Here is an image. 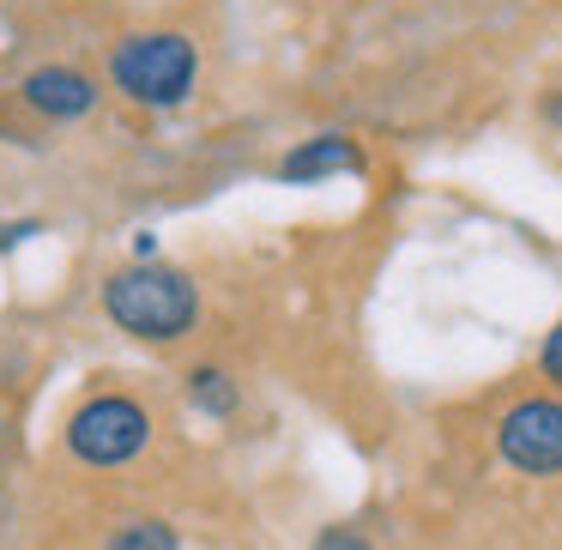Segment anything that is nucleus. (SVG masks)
I'll use <instances>...</instances> for the list:
<instances>
[{
	"label": "nucleus",
	"mask_w": 562,
	"mask_h": 550,
	"mask_svg": "<svg viewBox=\"0 0 562 550\" xmlns=\"http://www.w3.org/2000/svg\"><path fill=\"white\" fill-rule=\"evenodd\" d=\"M544 122L562 127V91H550V98H544Z\"/></svg>",
	"instance_id": "f8f14e48"
},
{
	"label": "nucleus",
	"mask_w": 562,
	"mask_h": 550,
	"mask_svg": "<svg viewBox=\"0 0 562 550\" xmlns=\"http://www.w3.org/2000/svg\"><path fill=\"white\" fill-rule=\"evenodd\" d=\"M110 550H182V538H176V526L170 520H127L122 532L110 538Z\"/></svg>",
	"instance_id": "6e6552de"
},
{
	"label": "nucleus",
	"mask_w": 562,
	"mask_h": 550,
	"mask_svg": "<svg viewBox=\"0 0 562 550\" xmlns=\"http://www.w3.org/2000/svg\"><path fill=\"white\" fill-rule=\"evenodd\" d=\"M351 170H363V146L351 134H315L279 158V182H291V188L327 182V176H351Z\"/></svg>",
	"instance_id": "423d86ee"
},
{
	"label": "nucleus",
	"mask_w": 562,
	"mask_h": 550,
	"mask_svg": "<svg viewBox=\"0 0 562 550\" xmlns=\"http://www.w3.org/2000/svg\"><path fill=\"white\" fill-rule=\"evenodd\" d=\"M103 315L122 333L151 345H170L182 333H194L200 321V291L182 267H164V260H134V267L110 272L103 279Z\"/></svg>",
	"instance_id": "f257e3e1"
},
{
	"label": "nucleus",
	"mask_w": 562,
	"mask_h": 550,
	"mask_svg": "<svg viewBox=\"0 0 562 550\" xmlns=\"http://www.w3.org/2000/svg\"><path fill=\"white\" fill-rule=\"evenodd\" d=\"M19 98L49 122H79V115L98 110V79L79 74V67H37V74H25Z\"/></svg>",
	"instance_id": "39448f33"
},
{
	"label": "nucleus",
	"mask_w": 562,
	"mask_h": 550,
	"mask_svg": "<svg viewBox=\"0 0 562 550\" xmlns=\"http://www.w3.org/2000/svg\"><path fill=\"white\" fill-rule=\"evenodd\" d=\"M110 86L139 110H176L200 86V43L188 31H134L110 49Z\"/></svg>",
	"instance_id": "f03ea898"
},
{
	"label": "nucleus",
	"mask_w": 562,
	"mask_h": 550,
	"mask_svg": "<svg viewBox=\"0 0 562 550\" xmlns=\"http://www.w3.org/2000/svg\"><path fill=\"white\" fill-rule=\"evenodd\" d=\"M315 550H375V545H369L357 526H327V532L315 538Z\"/></svg>",
	"instance_id": "9d476101"
},
{
	"label": "nucleus",
	"mask_w": 562,
	"mask_h": 550,
	"mask_svg": "<svg viewBox=\"0 0 562 550\" xmlns=\"http://www.w3.org/2000/svg\"><path fill=\"white\" fill-rule=\"evenodd\" d=\"M25 236H37V224H0V248H7V243H25Z\"/></svg>",
	"instance_id": "9b49d317"
},
{
	"label": "nucleus",
	"mask_w": 562,
	"mask_h": 550,
	"mask_svg": "<svg viewBox=\"0 0 562 550\" xmlns=\"http://www.w3.org/2000/svg\"><path fill=\"white\" fill-rule=\"evenodd\" d=\"M182 393H188V405H194V412H206V417H231L236 405H243V388H236V375H231V369H218V363L188 369Z\"/></svg>",
	"instance_id": "0eeeda50"
},
{
	"label": "nucleus",
	"mask_w": 562,
	"mask_h": 550,
	"mask_svg": "<svg viewBox=\"0 0 562 550\" xmlns=\"http://www.w3.org/2000/svg\"><path fill=\"white\" fill-rule=\"evenodd\" d=\"M151 417L127 393H98L67 417V453L79 465H127L134 453H146Z\"/></svg>",
	"instance_id": "7ed1b4c3"
},
{
	"label": "nucleus",
	"mask_w": 562,
	"mask_h": 550,
	"mask_svg": "<svg viewBox=\"0 0 562 550\" xmlns=\"http://www.w3.org/2000/svg\"><path fill=\"white\" fill-rule=\"evenodd\" d=\"M538 369H544L550 388H562V321L544 333V351H538Z\"/></svg>",
	"instance_id": "1a4fd4ad"
},
{
	"label": "nucleus",
	"mask_w": 562,
	"mask_h": 550,
	"mask_svg": "<svg viewBox=\"0 0 562 550\" xmlns=\"http://www.w3.org/2000/svg\"><path fill=\"white\" fill-rule=\"evenodd\" d=\"M496 448L514 472L526 478H550L562 472V400H520L502 412L496 424Z\"/></svg>",
	"instance_id": "20e7f679"
}]
</instances>
